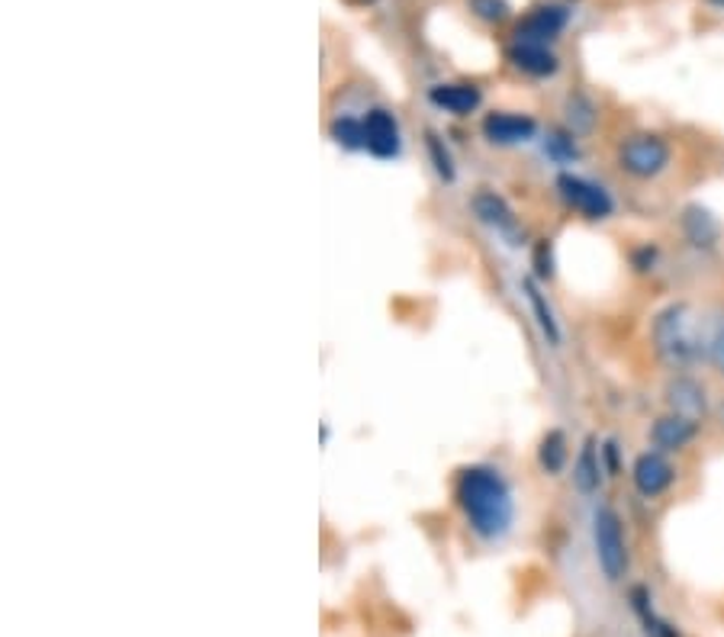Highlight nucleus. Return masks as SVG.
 <instances>
[{
	"mask_svg": "<svg viewBox=\"0 0 724 637\" xmlns=\"http://www.w3.org/2000/svg\"><path fill=\"white\" fill-rule=\"evenodd\" d=\"M455 499H458V509L464 512L467 528L480 541L496 544L512 531L515 496H512L505 474L493 464L464 467L458 474V484H455Z\"/></svg>",
	"mask_w": 724,
	"mask_h": 637,
	"instance_id": "nucleus-1",
	"label": "nucleus"
},
{
	"mask_svg": "<svg viewBox=\"0 0 724 637\" xmlns=\"http://www.w3.org/2000/svg\"><path fill=\"white\" fill-rule=\"evenodd\" d=\"M709 338L712 332H705L699 309L686 300L667 302L650 319V348L673 374L709 361Z\"/></svg>",
	"mask_w": 724,
	"mask_h": 637,
	"instance_id": "nucleus-2",
	"label": "nucleus"
},
{
	"mask_svg": "<svg viewBox=\"0 0 724 637\" xmlns=\"http://www.w3.org/2000/svg\"><path fill=\"white\" fill-rule=\"evenodd\" d=\"M615 164L631 181H657L673 164V146L660 132H631L618 142Z\"/></svg>",
	"mask_w": 724,
	"mask_h": 637,
	"instance_id": "nucleus-3",
	"label": "nucleus"
},
{
	"mask_svg": "<svg viewBox=\"0 0 724 637\" xmlns=\"http://www.w3.org/2000/svg\"><path fill=\"white\" fill-rule=\"evenodd\" d=\"M593 558L599 573L609 583H621L628 576V538H625V522L611 506H599L593 512Z\"/></svg>",
	"mask_w": 724,
	"mask_h": 637,
	"instance_id": "nucleus-4",
	"label": "nucleus"
},
{
	"mask_svg": "<svg viewBox=\"0 0 724 637\" xmlns=\"http://www.w3.org/2000/svg\"><path fill=\"white\" fill-rule=\"evenodd\" d=\"M554 188L561 193V200L586 223H603L615 213V200H611L609 190L596 184V181H589V178H583V174L564 171V174H557Z\"/></svg>",
	"mask_w": 724,
	"mask_h": 637,
	"instance_id": "nucleus-5",
	"label": "nucleus"
},
{
	"mask_svg": "<svg viewBox=\"0 0 724 637\" xmlns=\"http://www.w3.org/2000/svg\"><path fill=\"white\" fill-rule=\"evenodd\" d=\"M677 484V467L663 450H641L631 464V487L641 499H660Z\"/></svg>",
	"mask_w": 724,
	"mask_h": 637,
	"instance_id": "nucleus-6",
	"label": "nucleus"
},
{
	"mask_svg": "<svg viewBox=\"0 0 724 637\" xmlns=\"http://www.w3.org/2000/svg\"><path fill=\"white\" fill-rule=\"evenodd\" d=\"M663 403H667V413L686 415L692 422H702L712 413V400H709L705 383L695 380L689 371H680L663 383Z\"/></svg>",
	"mask_w": 724,
	"mask_h": 637,
	"instance_id": "nucleus-7",
	"label": "nucleus"
},
{
	"mask_svg": "<svg viewBox=\"0 0 724 637\" xmlns=\"http://www.w3.org/2000/svg\"><path fill=\"white\" fill-rule=\"evenodd\" d=\"M483 136L487 142L496 149H515L525 146L537 136V123L529 113H512V110H496L483 119Z\"/></svg>",
	"mask_w": 724,
	"mask_h": 637,
	"instance_id": "nucleus-8",
	"label": "nucleus"
},
{
	"mask_svg": "<svg viewBox=\"0 0 724 637\" xmlns=\"http://www.w3.org/2000/svg\"><path fill=\"white\" fill-rule=\"evenodd\" d=\"M567 23H571L567 7L541 3V7H534V10H529V13L519 20L515 42H541V45H547V42H554V39L567 30Z\"/></svg>",
	"mask_w": 724,
	"mask_h": 637,
	"instance_id": "nucleus-9",
	"label": "nucleus"
},
{
	"mask_svg": "<svg viewBox=\"0 0 724 637\" xmlns=\"http://www.w3.org/2000/svg\"><path fill=\"white\" fill-rule=\"evenodd\" d=\"M364 151H371L374 158L390 161L403 151V132L396 116L383 107H374L364 116Z\"/></svg>",
	"mask_w": 724,
	"mask_h": 637,
	"instance_id": "nucleus-10",
	"label": "nucleus"
},
{
	"mask_svg": "<svg viewBox=\"0 0 724 637\" xmlns=\"http://www.w3.org/2000/svg\"><path fill=\"white\" fill-rule=\"evenodd\" d=\"M470 210H473V216L480 223L490 225L496 235H502V238H515L519 235V220H515V213H512V206H509V200L502 193L487 188L477 190L470 197Z\"/></svg>",
	"mask_w": 724,
	"mask_h": 637,
	"instance_id": "nucleus-11",
	"label": "nucleus"
},
{
	"mask_svg": "<svg viewBox=\"0 0 724 637\" xmlns=\"http://www.w3.org/2000/svg\"><path fill=\"white\" fill-rule=\"evenodd\" d=\"M699 435V422H692L686 415L663 413L650 425V445L663 454H680L686 450Z\"/></svg>",
	"mask_w": 724,
	"mask_h": 637,
	"instance_id": "nucleus-12",
	"label": "nucleus"
},
{
	"mask_svg": "<svg viewBox=\"0 0 724 637\" xmlns=\"http://www.w3.org/2000/svg\"><path fill=\"white\" fill-rule=\"evenodd\" d=\"M428 104H432L435 110L451 113V116H470V113L480 110L483 94H480L477 84L451 81V84H435V87H428Z\"/></svg>",
	"mask_w": 724,
	"mask_h": 637,
	"instance_id": "nucleus-13",
	"label": "nucleus"
},
{
	"mask_svg": "<svg viewBox=\"0 0 724 637\" xmlns=\"http://www.w3.org/2000/svg\"><path fill=\"white\" fill-rule=\"evenodd\" d=\"M603 474H606V467H603V448H599V442L589 435L579 450H576V457H573V487L579 489L583 496H596L599 489H603Z\"/></svg>",
	"mask_w": 724,
	"mask_h": 637,
	"instance_id": "nucleus-14",
	"label": "nucleus"
},
{
	"mask_svg": "<svg viewBox=\"0 0 724 637\" xmlns=\"http://www.w3.org/2000/svg\"><path fill=\"white\" fill-rule=\"evenodd\" d=\"M509 62L529 77H554L561 72V59L551 52V45H541V42H515L509 49Z\"/></svg>",
	"mask_w": 724,
	"mask_h": 637,
	"instance_id": "nucleus-15",
	"label": "nucleus"
},
{
	"mask_svg": "<svg viewBox=\"0 0 724 637\" xmlns=\"http://www.w3.org/2000/svg\"><path fill=\"white\" fill-rule=\"evenodd\" d=\"M522 297L529 300V309H532L534 322H537V329H541V336L547 338L554 348L564 341V329H561V322H557V312H554V306L547 302L544 297V290L537 287V280L534 277H525L522 280Z\"/></svg>",
	"mask_w": 724,
	"mask_h": 637,
	"instance_id": "nucleus-16",
	"label": "nucleus"
},
{
	"mask_svg": "<svg viewBox=\"0 0 724 637\" xmlns=\"http://www.w3.org/2000/svg\"><path fill=\"white\" fill-rule=\"evenodd\" d=\"M567 460H571V450H567L564 432H561V428H551V432L541 438V448H537V464H541V470L551 474V477H557V474L567 467Z\"/></svg>",
	"mask_w": 724,
	"mask_h": 637,
	"instance_id": "nucleus-17",
	"label": "nucleus"
},
{
	"mask_svg": "<svg viewBox=\"0 0 724 637\" xmlns=\"http://www.w3.org/2000/svg\"><path fill=\"white\" fill-rule=\"evenodd\" d=\"M564 116H567V126H571L573 136H586V132H593L596 129V104L586 97V94H571L567 97V104H564Z\"/></svg>",
	"mask_w": 724,
	"mask_h": 637,
	"instance_id": "nucleus-18",
	"label": "nucleus"
},
{
	"mask_svg": "<svg viewBox=\"0 0 724 637\" xmlns=\"http://www.w3.org/2000/svg\"><path fill=\"white\" fill-rule=\"evenodd\" d=\"M683 229H686V238L692 245H715L718 242V223L705 213V210H699V206H689L686 216H683Z\"/></svg>",
	"mask_w": 724,
	"mask_h": 637,
	"instance_id": "nucleus-19",
	"label": "nucleus"
},
{
	"mask_svg": "<svg viewBox=\"0 0 724 637\" xmlns=\"http://www.w3.org/2000/svg\"><path fill=\"white\" fill-rule=\"evenodd\" d=\"M425 151H428V161H432L435 174L451 184V181L458 178V168H455V158H451V151L445 146V139H438V136L428 129V132H425Z\"/></svg>",
	"mask_w": 724,
	"mask_h": 637,
	"instance_id": "nucleus-20",
	"label": "nucleus"
},
{
	"mask_svg": "<svg viewBox=\"0 0 724 637\" xmlns=\"http://www.w3.org/2000/svg\"><path fill=\"white\" fill-rule=\"evenodd\" d=\"M332 139L348 151L364 149V119H351V116H339L332 123Z\"/></svg>",
	"mask_w": 724,
	"mask_h": 637,
	"instance_id": "nucleus-21",
	"label": "nucleus"
},
{
	"mask_svg": "<svg viewBox=\"0 0 724 637\" xmlns=\"http://www.w3.org/2000/svg\"><path fill=\"white\" fill-rule=\"evenodd\" d=\"M467 7H470V13H473L477 20H483V23H502V20H509V13H512L509 0H467Z\"/></svg>",
	"mask_w": 724,
	"mask_h": 637,
	"instance_id": "nucleus-22",
	"label": "nucleus"
},
{
	"mask_svg": "<svg viewBox=\"0 0 724 637\" xmlns=\"http://www.w3.org/2000/svg\"><path fill=\"white\" fill-rule=\"evenodd\" d=\"M709 364L718 376H724V316L715 322L712 338H709Z\"/></svg>",
	"mask_w": 724,
	"mask_h": 637,
	"instance_id": "nucleus-23",
	"label": "nucleus"
},
{
	"mask_svg": "<svg viewBox=\"0 0 724 637\" xmlns=\"http://www.w3.org/2000/svg\"><path fill=\"white\" fill-rule=\"evenodd\" d=\"M534 270L537 277H554V255H551V242H537L534 245Z\"/></svg>",
	"mask_w": 724,
	"mask_h": 637,
	"instance_id": "nucleus-24",
	"label": "nucleus"
},
{
	"mask_svg": "<svg viewBox=\"0 0 724 637\" xmlns=\"http://www.w3.org/2000/svg\"><path fill=\"white\" fill-rule=\"evenodd\" d=\"M551 151H554L557 158H564V161H571V158H576V146H573V132H571V136H554V139H551Z\"/></svg>",
	"mask_w": 724,
	"mask_h": 637,
	"instance_id": "nucleus-25",
	"label": "nucleus"
},
{
	"mask_svg": "<svg viewBox=\"0 0 724 637\" xmlns=\"http://www.w3.org/2000/svg\"><path fill=\"white\" fill-rule=\"evenodd\" d=\"M715 418L722 422V428H724V403H718V406H715Z\"/></svg>",
	"mask_w": 724,
	"mask_h": 637,
	"instance_id": "nucleus-26",
	"label": "nucleus"
}]
</instances>
